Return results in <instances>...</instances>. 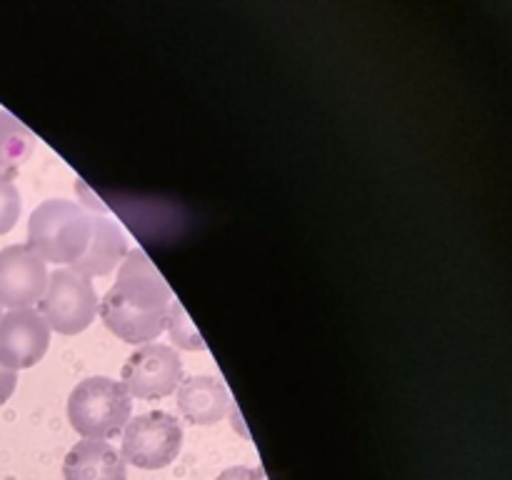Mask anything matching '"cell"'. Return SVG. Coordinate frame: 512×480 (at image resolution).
Here are the masks:
<instances>
[{"label": "cell", "instance_id": "16", "mask_svg": "<svg viewBox=\"0 0 512 480\" xmlns=\"http://www.w3.org/2000/svg\"><path fill=\"white\" fill-rule=\"evenodd\" d=\"M15 385H18V373L0 363V405L15 393Z\"/></svg>", "mask_w": 512, "mask_h": 480}, {"label": "cell", "instance_id": "1", "mask_svg": "<svg viewBox=\"0 0 512 480\" xmlns=\"http://www.w3.org/2000/svg\"><path fill=\"white\" fill-rule=\"evenodd\" d=\"M173 293L145 250H128L118 280L100 300L98 313L105 328L125 343H150L168 325Z\"/></svg>", "mask_w": 512, "mask_h": 480}, {"label": "cell", "instance_id": "4", "mask_svg": "<svg viewBox=\"0 0 512 480\" xmlns=\"http://www.w3.org/2000/svg\"><path fill=\"white\" fill-rule=\"evenodd\" d=\"M98 305L100 300L90 278H83L70 268H58L48 278V288L40 298L38 313L55 333L78 335L93 323Z\"/></svg>", "mask_w": 512, "mask_h": 480}, {"label": "cell", "instance_id": "11", "mask_svg": "<svg viewBox=\"0 0 512 480\" xmlns=\"http://www.w3.org/2000/svg\"><path fill=\"white\" fill-rule=\"evenodd\" d=\"M65 480H125V460L105 440L83 438L68 450L63 463Z\"/></svg>", "mask_w": 512, "mask_h": 480}, {"label": "cell", "instance_id": "3", "mask_svg": "<svg viewBox=\"0 0 512 480\" xmlns=\"http://www.w3.org/2000/svg\"><path fill=\"white\" fill-rule=\"evenodd\" d=\"M133 413V398L123 383L105 375L80 380L68 398V420L83 438L105 440L125 430Z\"/></svg>", "mask_w": 512, "mask_h": 480}, {"label": "cell", "instance_id": "12", "mask_svg": "<svg viewBox=\"0 0 512 480\" xmlns=\"http://www.w3.org/2000/svg\"><path fill=\"white\" fill-rule=\"evenodd\" d=\"M35 145V135L13 113L0 110V173L10 178V173L28 163Z\"/></svg>", "mask_w": 512, "mask_h": 480}, {"label": "cell", "instance_id": "14", "mask_svg": "<svg viewBox=\"0 0 512 480\" xmlns=\"http://www.w3.org/2000/svg\"><path fill=\"white\" fill-rule=\"evenodd\" d=\"M20 193L8 175L0 173V235L10 233L20 218Z\"/></svg>", "mask_w": 512, "mask_h": 480}, {"label": "cell", "instance_id": "2", "mask_svg": "<svg viewBox=\"0 0 512 480\" xmlns=\"http://www.w3.org/2000/svg\"><path fill=\"white\" fill-rule=\"evenodd\" d=\"M93 220L80 203L73 200H45L28 220V248L45 263L73 265L88 250Z\"/></svg>", "mask_w": 512, "mask_h": 480}, {"label": "cell", "instance_id": "10", "mask_svg": "<svg viewBox=\"0 0 512 480\" xmlns=\"http://www.w3.org/2000/svg\"><path fill=\"white\" fill-rule=\"evenodd\" d=\"M178 408L190 423H220L233 410L228 388L213 375H190L178 385Z\"/></svg>", "mask_w": 512, "mask_h": 480}, {"label": "cell", "instance_id": "5", "mask_svg": "<svg viewBox=\"0 0 512 480\" xmlns=\"http://www.w3.org/2000/svg\"><path fill=\"white\" fill-rule=\"evenodd\" d=\"M183 448V428L178 418L163 410L143 413L130 418L123 433L120 458L135 468L160 470L168 468Z\"/></svg>", "mask_w": 512, "mask_h": 480}, {"label": "cell", "instance_id": "8", "mask_svg": "<svg viewBox=\"0 0 512 480\" xmlns=\"http://www.w3.org/2000/svg\"><path fill=\"white\" fill-rule=\"evenodd\" d=\"M50 345V328L35 308L10 310L0 320V363L10 370L33 368Z\"/></svg>", "mask_w": 512, "mask_h": 480}, {"label": "cell", "instance_id": "15", "mask_svg": "<svg viewBox=\"0 0 512 480\" xmlns=\"http://www.w3.org/2000/svg\"><path fill=\"white\" fill-rule=\"evenodd\" d=\"M218 480H265L263 468H250V465H233V468L223 470Z\"/></svg>", "mask_w": 512, "mask_h": 480}, {"label": "cell", "instance_id": "17", "mask_svg": "<svg viewBox=\"0 0 512 480\" xmlns=\"http://www.w3.org/2000/svg\"><path fill=\"white\" fill-rule=\"evenodd\" d=\"M0 320H3V308H0Z\"/></svg>", "mask_w": 512, "mask_h": 480}, {"label": "cell", "instance_id": "6", "mask_svg": "<svg viewBox=\"0 0 512 480\" xmlns=\"http://www.w3.org/2000/svg\"><path fill=\"white\" fill-rule=\"evenodd\" d=\"M180 380H183V363L175 348L163 343L140 345L123 365V385L130 398H165L178 390Z\"/></svg>", "mask_w": 512, "mask_h": 480}, {"label": "cell", "instance_id": "13", "mask_svg": "<svg viewBox=\"0 0 512 480\" xmlns=\"http://www.w3.org/2000/svg\"><path fill=\"white\" fill-rule=\"evenodd\" d=\"M165 330H170V338H173V343L178 345V348L205 350V340L200 338L198 330L193 328V323L188 320V315H185L183 305H180L178 300L170 303L168 325H165Z\"/></svg>", "mask_w": 512, "mask_h": 480}, {"label": "cell", "instance_id": "9", "mask_svg": "<svg viewBox=\"0 0 512 480\" xmlns=\"http://www.w3.org/2000/svg\"><path fill=\"white\" fill-rule=\"evenodd\" d=\"M93 233H90L88 250L70 265V270L83 278H103L110 275L128 255V238L115 220L103 213H90Z\"/></svg>", "mask_w": 512, "mask_h": 480}, {"label": "cell", "instance_id": "7", "mask_svg": "<svg viewBox=\"0 0 512 480\" xmlns=\"http://www.w3.org/2000/svg\"><path fill=\"white\" fill-rule=\"evenodd\" d=\"M48 265L28 245L0 250V308L23 310L40 303L48 288Z\"/></svg>", "mask_w": 512, "mask_h": 480}]
</instances>
